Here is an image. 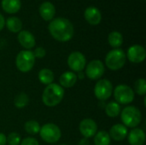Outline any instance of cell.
Instances as JSON below:
<instances>
[{
	"instance_id": "obj_7",
	"label": "cell",
	"mask_w": 146,
	"mask_h": 145,
	"mask_svg": "<svg viewBox=\"0 0 146 145\" xmlns=\"http://www.w3.org/2000/svg\"><path fill=\"white\" fill-rule=\"evenodd\" d=\"M115 102L119 104L127 105L134 100L133 90L127 85H119L113 90Z\"/></svg>"
},
{
	"instance_id": "obj_14",
	"label": "cell",
	"mask_w": 146,
	"mask_h": 145,
	"mask_svg": "<svg viewBox=\"0 0 146 145\" xmlns=\"http://www.w3.org/2000/svg\"><path fill=\"white\" fill-rule=\"evenodd\" d=\"M18 41L23 48H25L28 50H30V49L33 48L36 44L35 38L33 35V33H31L29 31H27V30H22L19 32Z\"/></svg>"
},
{
	"instance_id": "obj_9",
	"label": "cell",
	"mask_w": 146,
	"mask_h": 145,
	"mask_svg": "<svg viewBox=\"0 0 146 145\" xmlns=\"http://www.w3.org/2000/svg\"><path fill=\"white\" fill-rule=\"evenodd\" d=\"M104 64L100 60H92L86 66V76L92 80L99 79L104 74Z\"/></svg>"
},
{
	"instance_id": "obj_2",
	"label": "cell",
	"mask_w": 146,
	"mask_h": 145,
	"mask_svg": "<svg viewBox=\"0 0 146 145\" xmlns=\"http://www.w3.org/2000/svg\"><path fill=\"white\" fill-rule=\"evenodd\" d=\"M63 88L57 84L52 83L46 85L42 94V102L47 107H55L58 105L64 97Z\"/></svg>"
},
{
	"instance_id": "obj_11",
	"label": "cell",
	"mask_w": 146,
	"mask_h": 145,
	"mask_svg": "<svg viewBox=\"0 0 146 145\" xmlns=\"http://www.w3.org/2000/svg\"><path fill=\"white\" fill-rule=\"evenodd\" d=\"M127 58L133 63H141L145 60L146 51L145 47L139 44H134L128 48Z\"/></svg>"
},
{
	"instance_id": "obj_25",
	"label": "cell",
	"mask_w": 146,
	"mask_h": 145,
	"mask_svg": "<svg viewBox=\"0 0 146 145\" xmlns=\"http://www.w3.org/2000/svg\"><path fill=\"white\" fill-rule=\"evenodd\" d=\"M28 103H29V97L27 94L24 92L19 93L17 96H15L14 99V105L17 109H23L26 106H27Z\"/></svg>"
},
{
	"instance_id": "obj_15",
	"label": "cell",
	"mask_w": 146,
	"mask_h": 145,
	"mask_svg": "<svg viewBox=\"0 0 146 145\" xmlns=\"http://www.w3.org/2000/svg\"><path fill=\"white\" fill-rule=\"evenodd\" d=\"M127 135V140L130 145H144L145 143V132L140 128H133Z\"/></svg>"
},
{
	"instance_id": "obj_4",
	"label": "cell",
	"mask_w": 146,
	"mask_h": 145,
	"mask_svg": "<svg viewBox=\"0 0 146 145\" xmlns=\"http://www.w3.org/2000/svg\"><path fill=\"white\" fill-rule=\"evenodd\" d=\"M126 61V53L121 49H114L109 51L106 55L105 65L109 69L112 71H117L125 66Z\"/></svg>"
},
{
	"instance_id": "obj_24",
	"label": "cell",
	"mask_w": 146,
	"mask_h": 145,
	"mask_svg": "<svg viewBox=\"0 0 146 145\" xmlns=\"http://www.w3.org/2000/svg\"><path fill=\"white\" fill-rule=\"evenodd\" d=\"M111 138L110 134L106 131H99L94 136V144L95 145H110Z\"/></svg>"
},
{
	"instance_id": "obj_27",
	"label": "cell",
	"mask_w": 146,
	"mask_h": 145,
	"mask_svg": "<svg viewBox=\"0 0 146 145\" xmlns=\"http://www.w3.org/2000/svg\"><path fill=\"white\" fill-rule=\"evenodd\" d=\"M139 96L146 94V80L145 79H139L134 83V91Z\"/></svg>"
},
{
	"instance_id": "obj_31",
	"label": "cell",
	"mask_w": 146,
	"mask_h": 145,
	"mask_svg": "<svg viewBox=\"0 0 146 145\" xmlns=\"http://www.w3.org/2000/svg\"><path fill=\"white\" fill-rule=\"evenodd\" d=\"M6 144H7V137L3 133L0 132V145H6Z\"/></svg>"
},
{
	"instance_id": "obj_29",
	"label": "cell",
	"mask_w": 146,
	"mask_h": 145,
	"mask_svg": "<svg viewBox=\"0 0 146 145\" xmlns=\"http://www.w3.org/2000/svg\"><path fill=\"white\" fill-rule=\"evenodd\" d=\"M20 145H39L38 141L34 138H25L23 140H21Z\"/></svg>"
},
{
	"instance_id": "obj_33",
	"label": "cell",
	"mask_w": 146,
	"mask_h": 145,
	"mask_svg": "<svg viewBox=\"0 0 146 145\" xmlns=\"http://www.w3.org/2000/svg\"><path fill=\"white\" fill-rule=\"evenodd\" d=\"M5 25V21H4V17L3 16V15L0 14V31L3 28Z\"/></svg>"
},
{
	"instance_id": "obj_20",
	"label": "cell",
	"mask_w": 146,
	"mask_h": 145,
	"mask_svg": "<svg viewBox=\"0 0 146 145\" xmlns=\"http://www.w3.org/2000/svg\"><path fill=\"white\" fill-rule=\"evenodd\" d=\"M38 80L43 85H45L52 84L53 81H54V79H55L54 73L50 69H49V68H43V69H41L38 72Z\"/></svg>"
},
{
	"instance_id": "obj_12",
	"label": "cell",
	"mask_w": 146,
	"mask_h": 145,
	"mask_svg": "<svg viewBox=\"0 0 146 145\" xmlns=\"http://www.w3.org/2000/svg\"><path fill=\"white\" fill-rule=\"evenodd\" d=\"M79 130L80 134L86 138H90L92 137H94L95 134L98 132V125L95 121L90 118L84 119L80 121L79 126Z\"/></svg>"
},
{
	"instance_id": "obj_3",
	"label": "cell",
	"mask_w": 146,
	"mask_h": 145,
	"mask_svg": "<svg viewBox=\"0 0 146 145\" xmlns=\"http://www.w3.org/2000/svg\"><path fill=\"white\" fill-rule=\"evenodd\" d=\"M121 119L126 127L136 128L142 121V114L135 106H127L121 111Z\"/></svg>"
},
{
	"instance_id": "obj_1",
	"label": "cell",
	"mask_w": 146,
	"mask_h": 145,
	"mask_svg": "<svg viewBox=\"0 0 146 145\" xmlns=\"http://www.w3.org/2000/svg\"><path fill=\"white\" fill-rule=\"evenodd\" d=\"M50 35L59 42H68L74 36V26L66 18L58 17L50 21L48 26Z\"/></svg>"
},
{
	"instance_id": "obj_17",
	"label": "cell",
	"mask_w": 146,
	"mask_h": 145,
	"mask_svg": "<svg viewBox=\"0 0 146 145\" xmlns=\"http://www.w3.org/2000/svg\"><path fill=\"white\" fill-rule=\"evenodd\" d=\"M77 74L72 71H67L62 73L59 78L60 85L62 88H71L77 82Z\"/></svg>"
},
{
	"instance_id": "obj_23",
	"label": "cell",
	"mask_w": 146,
	"mask_h": 145,
	"mask_svg": "<svg viewBox=\"0 0 146 145\" xmlns=\"http://www.w3.org/2000/svg\"><path fill=\"white\" fill-rule=\"evenodd\" d=\"M6 26L12 32H20L22 28V22L19 18L12 16L7 19Z\"/></svg>"
},
{
	"instance_id": "obj_28",
	"label": "cell",
	"mask_w": 146,
	"mask_h": 145,
	"mask_svg": "<svg viewBox=\"0 0 146 145\" xmlns=\"http://www.w3.org/2000/svg\"><path fill=\"white\" fill-rule=\"evenodd\" d=\"M21 138L17 132H10L7 137V143L9 145H20Z\"/></svg>"
},
{
	"instance_id": "obj_18",
	"label": "cell",
	"mask_w": 146,
	"mask_h": 145,
	"mask_svg": "<svg viewBox=\"0 0 146 145\" xmlns=\"http://www.w3.org/2000/svg\"><path fill=\"white\" fill-rule=\"evenodd\" d=\"M39 14L44 21H50L56 14L55 6L50 2H44L39 7Z\"/></svg>"
},
{
	"instance_id": "obj_8",
	"label": "cell",
	"mask_w": 146,
	"mask_h": 145,
	"mask_svg": "<svg viewBox=\"0 0 146 145\" xmlns=\"http://www.w3.org/2000/svg\"><path fill=\"white\" fill-rule=\"evenodd\" d=\"M113 85L111 81H110L107 79H99L94 87V95L95 97L104 102L108 100L113 93Z\"/></svg>"
},
{
	"instance_id": "obj_35",
	"label": "cell",
	"mask_w": 146,
	"mask_h": 145,
	"mask_svg": "<svg viewBox=\"0 0 146 145\" xmlns=\"http://www.w3.org/2000/svg\"><path fill=\"white\" fill-rule=\"evenodd\" d=\"M144 104H145V106H146V98L145 97V99H144Z\"/></svg>"
},
{
	"instance_id": "obj_32",
	"label": "cell",
	"mask_w": 146,
	"mask_h": 145,
	"mask_svg": "<svg viewBox=\"0 0 146 145\" xmlns=\"http://www.w3.org/2000/svg\"><path fill=\"white\" fill-rule=\"evenodd\" d=\"M90 143H89V139L88 138H83L82 139L80 140L78 145H89Z\"/></svg>"
},
{
	"instance_id": "obj_5",
	"label": "cell",
	"mask_w": 146,
	"mask_h": 145,
	"mask_svg": "<svg viewBox=\"0 0 146 145\" xmlns=\"http://www.w3.org/2000/svg\"><path fill=\"white\" fill-rule=\"evenodd\" d=\"M35 56L33 51L26 50L18 53L15 58V66L21 73H27L33 69L35 64Z\"/></svg>"
},
{
	"instance_id": "obj_10",
	"label": "cell",
	"mask_w": 146,
	"mask_h": 145,
	"mask_svg": "<svg viewBox=\"0 0 146 145\" xmlns=\"http://www.w3.org/2000/svg\"><path fill=\"white\" fill-rule=\"evenodd\" d=\"M68 65L74 72H82L86 66V59L81 52L74 51L68 57Z\"/></svg>"
},
{
	"instance_id": "obj_22",
	"label": "cell",
	"mask_w": 146,
	"mask_h": 145,
	"mask_svg": "<svg viewBox=\"0 0 146 145\" xmlns=\"http://www.w3.org/2000/svg\"><path fill=\"white\" fill-rule=\"evenodd\" d=\"M121 105L115 101L110 102L105 106V113L110 118H115L121 114Z\"/></svg>"
},
{
	"instance_id": "obj_30",
	"label": "cell",
	"mask_w": 146,
	"mask_h": 145,
	"mask_svg": "<svg viewBox=\"0 0 146 145\" xmlns=\"http://www.w3.org/2000/svg\"><path fill=\"white\" fill-rule=\"evenodd\" d=\"M33 53L35 58H43L46 55V51L43 47H37Z\"/></svg>"
},
{
	"instance_id": "obj_26",
	"label": "cell",
	"mask_w": 146,
	"mask_h": 145,
	"mask_svg": "<svg viewBox=\"0 0 146 145\" xmlns=\"http://www.w3.org/2000/svg\"><path fill=\"white\" fill-rule=\"evenodd\" d=\"M39 123L36 121H28L24 125V129L27 133L30 135H36L39 132L40 130Z\"/></svg>"
},
{
	"instance_id": "obj_36",
	"label": "cell",
	"mask_w": 146,
	"mask_h": 145,
	"mask_svg": "<svg viewBox=\"0 0 146 145\" xmlns=\"http://www.w3.org/2000/svg\"><path fill=\"white\" fill-rule=\"evenodd\" d=\"M59 145H67V144H59Z\"/></svg>"
},
{
	"instance_id": "obj_19",
	"label": "cell",
	"mask_w": 146,
	"mask_h": 145,
	"mask_svg": "<svg viewBox=\"0 0 146 145\" xmlns=\"http://www.w3.org/2000/svg\"><path fill=\"white\" fill-rule=\"evenodd\" d=\"M2 8L9 14H14L21 9V0H2Z\"/></svg>"
},
{
	"instance_id": "obj_16",
	"label": "cell",
	"mask_w": 146,
	"mask_h": 145,
	"mask_svg": "<svg viewBox=\"0 0 146 145\" xmlns=\"http://www.w3.org/2000/svg\"><path fill=\"white\" fill-rule=\"evenodd\" d=\"M85 19L91 25H98L102 20V15L98 9L96 7H88L85 10Z\"/></svg>"
},
{
	"instance_id": "obj_6",
	"label": "cell",
	"mask_w": 146,
	"mask_h": 145,
	"mask_svg": "<svg viewBox=\"0 0 146 145\" xmlns=\"http://www.w3.org/2000/svg\"><path fill=\"white\" fill-rule=\"evenodd\" d=\"M38 133L42 140L47 144H56L62 137L61 129L54 123L44 124L40 127Z\"/></svg>"
},
{
	"instance_id": "obj_13",
	"label": "cell",
	"mask_w": 146,
	"mask_h": 145,
	"mask_svg": "<svg viewBox=\"0 0 146 145\" xmlns=\"http://www.w3.org/2000/svg\"><path fill=\"white\" fill-rule=\"evenodd\" d=\"M109 134L111 139L115 141H122L127 137L128 130L123 124H115L112 126Z\"/></svg>"
},
{
	"instance_id": "obj_21",
	"label": "cell",
	"mask_w": 146,
	"mask_h": 145,
	"mask_svg": "<svg viewBox=\"0 0 146 145\" xmlns=\"http://www.w3.org/2000/svg\"><path fill=\"white\" fill-rule=\"evenodd\" d=\"M108 42L111 47H113L115 49H119L123 43L122 34L117 31H114V32H110L108 37Z\"/></svg>"
},
{
	"instance_id": "obj_34",
	"label": "cell",
	"mask_w": 146,
	"mask_h": 145,
	"mask_svg": "<svg viewBox=\"0 0 146 145\" xmlns=\"http://www.w3.org/2000/svg\"><path fill=\"white\" fill-rule=\"evenodd\" d=\"M85 78V73L82 72H79L78 73V75H77V79H83Z\"/></svg>"
}]
</instances>
